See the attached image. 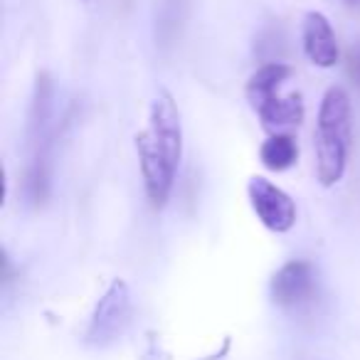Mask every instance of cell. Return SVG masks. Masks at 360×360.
<instances>
[{
	"label": "cell",
	"instance_id": "obj_1",
	"mask_svg": "<svg viewBox=\"0 0 360 360\" xmlns=\"http://www.w3.org/2000/svg\"><path fill=\"white\" fill-rule=\"evenodd\" d=\"M139 155L146 198L155 210H163L170 200L175 175L183 158V124L180 109L168 89H158L148 104V124L134 139Z\"/></svg>",
	"mask_w": 360,
	"mask_h": 360
},
{
	"label": "cell",
	"instance_id": "obj_2",
	"mask_svg": "<svg viewBox=\"0 0 360 360\" xmlns=\"http://www.w3.org/2000/svg\"><path fill=\"white\" fill-rule=\"evenodd\" d=\"M316 178L323 188L338 186L353 143V106L343 86H328L316 119Z\"/></svg>",
	"mask_w": 360,
	"mask_h": 360
},
{
	"label": "cell",
	"instance_id": "obj_3",
	"mask_svg": "<svg viewBox=\"0 0 360 360\" xmlns=\"http://www.w3.org/2000/svg\"><path fill=\"white\" fill-rule=\"evenodd\" d=\"M131 314H134V301H131L129 284L124 279H114L104 296L96 301L89 328H86V343L94 348L111 345L124 335L126 326L131 323Z\"/></svg>",
	"mask_w": 360,
	"mask_h": 360
},
{
	"label": "cell",
	"instance_id": "obj_4",
	"mask_svg": "<svg viewBox=\"0 0 360 360\" xmlns=\"http://www.w3.org/2000/svg\"><path fill=\"white\" fill-rule=\"evenodd\" d=\"M247 198L257 220L274 235H286L296 225V202L286 191L271 183L264 175H252L247 183Z\"/></svg>",
	"mask_w": 360,
	"mask_h": 360
},
{
	"label": "cell",
	"instance_id": "obj_5",
	"mask_svg": "<svg viewBox=\"0 0 360 360\" xmlns=\"http://www.w3.org/2000/svg\"><path fill=\"white\" fill-rule=\"evenodd\" d=\"M271 301L281 309H299L316 291V269L306 259H291L271 276Z\"/></svg>",
	"mask_w": 360,
	"mask_h": 360
},
{
	"label": "cell",
	"instance_id": "obj_6",
	"mask_svg": "<svg viewBox=\"0 0 360 360\" xmlns=\"http://www.w3.org/2000/svg\"><path fill=\"white\" fill-rule=\"evenodd\" d=\"M301 47L306 60L319 70H330L338 65L340 47L330 20L321 11H309L301 20Z\"/></svg>",
	"mask_w": 360,
	"mask_h": 360
},
{
	"label": "cell",
	"instance_id": "obj_7",
	"mask_svg": "<svg viewBox=\"0 0 360 360\" xmlns=\"http://www.w3.org/2000/svg\"><path fill=\"white\" fill-rule=\"evenodd\" d=\"M294 77V67L286 62H266V65L257 67L250 75L245 84V96L250 101L252 111L262 109L266 101H271L274 96H279L281 86Z\"/></svg>",
	"mask_w": 360,
	"mask_h": 360
},
{
	"label": "cell",
	"instance_id": "obj_8",
	"mask_svg": "<svg viewBox=\"0 0 360 360\" xmlns=\"http://www.w3.org/2000/svg\"><path fill=\"white\" fill-rule=\"evenodd\" d=\"M259 116L262 126L271 134H286V129L301 126L306 116V104L301 91H289V94H279L271 101H266L262 109L255 111Z\"/></svg>",
	"mask_w": 360,
	"mask_h": 360
},
{
	"label": "cell",
	"instance_id": "obj_9",
	"mask_svg": "<svg viewBox=\"0 0 360 360\" xmlns=\"http://www.w3.org/2000/svg\"><path fill=\"white\" fill-rule=\"evenodd\" d=\"M259 160L271 173H284L299 163V143L294 136L286 134H271L259 146Z\"/></svg>",
	"mask_w": 360,
	"mask_h": 360
},
{
	"label": "cell",
	"instance_id": "obj_10",
	"mask_svg": "<svg viewBox=\"0 0 360 360\" xmlns=\"http://www.w3.org/2000/svg\"><path fill=\"white\" fill-rule=\"evenodd\" d=\"M188 8H191V0H160L158 3L155 40H160V45H173V40L178 37L180 27L188 18Z\"/></svg>",
	"mask_w": 360,
	"mask_h": 360
},
{
	"label": "cell",
	"instance_id": "obj_11",
	"mask_svg": "<svg viewBox=\"0 0 360 360\" xmlns=\"http://www.w3.org/2000/svg\"><path fill=\"white\" fill-rule=\"evenodd\" d=\"M50 111H52V82H50V77L42 72V75H37L35 99H32V114H30L32 134H40V131L45 129L47 119H50Z\"/></svg>",
	"mask_w": 360,
	"mask_h": 360
},
{
	"label": "cell",
	"instance_id": "obj_12",
	"mask_svg": "<svg viewBox=\"0 0 360 360\" xmlns=\"http://www.w3.org/2000/svg\"><path fill=\"white\" fill-rule=\"evenodd\" d=\"M47 191H50V173H47L45 160L37 158L35 163L30 165V170H27V180H25L27 200L40 205V202L47 198Z\"/></svg>",
	"mask_w": 360,
	"mask_h": 360
},
{
	"label": "cell",
	"instance_id": "obj_13",
	"mask_svg": "<svg viewBox=\"0 0 360 360\" xmlns=\"http://www.w3.org/2000/svg\"><path fill=\"white\" fill-rule=\"evenodd\" d=\"M348 72H350V77L355 79V84L360 86V50H353V52H350Z\"/></svg>",
	"mask_w": 360,
	"mask_h": 360
},
{
	"label": "cell",
	"instance_id": "obj_14",
	"mask_svg": "<svg viewBox=\"0 0 360 360\" xmlns=\"http://www.w3.org/2000/svg\"><path fill=\"white\" fill-rule=\"evenodd\" d=\"M348 3H360V0H348Z\"/></svg>",
	"mask_w": 360,
	"mask_h": 360
}]
</instances>
